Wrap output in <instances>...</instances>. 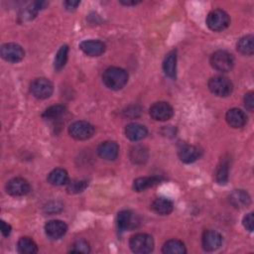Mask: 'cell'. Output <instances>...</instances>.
Listing matches in <instances>:
<instances>
[{"label": "cell", "mask_w": 254, "mask_h": 254, "mask_svg": "<svg viewBox=\"0 0 254 254\" xmlns=\"http://www.w3.org/2000/svg\"><path fill=\"white\" fill-rule=\"evenodd\" d=\"M6 190L10 195L22 196L30 191V185L23 178H14L7 183Z\"/></svg>", "instance_id": "10"}, {"label": "cell", "mask_w": 254, "mask_h": 254, "mask_svg": "<svg viewBox=\"0 0 254 254\" xmlns=\"http://www.w3.org/2000/svg\"><path fill=\"white\" fill-rule=\"evenodd\" d=\"M70 252L72 253H88L90 251L89 244L85 240H76L70 247Z\"/></svg>", "instance_id": "32"}, {"label": "cell", "mask_w": 254, "mask_h": 254, "mask_svg": "<svg viewBox=\"0 0 254 254\" xmlns=\"http://www.w3.org/2000/svg\"><path fill=\"white\" fill-rule=\"evenodd\" d=\"M159 181H160V179L156 176L138 178L133 183V190H136V191L145 190L149 189L150 187H153L154 185L159 183Z\"/></svg>", "instance_id": "26"}, {"label": "cell", "mask_w": 254, "mask_h": 254, "mask_svg": "<svg viewBox=\"0 0 254 254\" xmlns=\"http://www.w3.org/2000/svg\"><path fill=\"white\" fill-rule=\"evenodd\" d=\"M202 247L205 251L211 252L218 249L222 242L221 235L215 230H206L202 234Z\"/></svg>", "instance_id": "13"}, {"label": "cell", "mask_w": 254, "mask_h": 254, "mask_svg": "<svg viewBox=\"0 0 254 254\" xmlns=\"http://www.w3.org/2000/svg\"><path fill=\"white\" fill-rule=\"evenodd\" d=\"M48 182L53 186H64L68 183V175L64 169H55L48 175Z\"/></svg>", "instance_id": "21"}, {"label": "cell", "mask_w": 254, "mask_h": 254, "mask_svg": "<svg viewBox=\"0 0 254 254\" xmlns=\"http://www.w3.org/2000/svg\"><path fill=\"white\" fill-rule=\"evenodd\" d=\"M147 134V128L140 123H130L125 127V136L131 141L142 140Z\"/></svg>", "instance_id": "17"}, {"label": "cell", "mask_w": 254, "mask_h": 254, "mask_svg": "<svg viewBox=\"0 0 254 254\" xmlns=\"http://www.w3.org/2000/svg\"><path fill=\"white\" fill-rule=\"evenodd\" d=\"M138 224L139 219L131 210H122L117 215V226L121 231L134 229Z\"/></svg>", "instance_id": "11"}, {"label": "cell", "mask_w": 254, "mask_h": 254, "mask_svg": "<svg viewBox=\"0 0 254 254\" xmlns=\"http://www.w3.org/2000/svg\"><path fill=\"white\" fill-rule=\"evenodd\" d=\"M67 53H68V47L66 45L62 46L58 53L56 54L55 62H54V66L56 70H61L64 65L67 61Z\"/></svg>", "instance_id": "29"}, {"label": "cell", "mask_w": 254, "mask_h": 254, "mask_svg": "<svg viewBox=\"0 0 254 254\" xmlns=\"http://www.w3.org/2000/svg\"><path fill=\"white\" fill-rule=\"evenodd\" d=\"M31 92L32 94L39 99H46L50 97L54 91L53 83L45 77H39L33 80L31 83Z\"/></svg>", "instance_id": "7"}, {"label": "cell", "mask_w": 254, "mask_h": 254, "mask_svg": "<svg viewBox=\"0 0 254 254\" xmlns=\"http://www.w3.org/2000/svg\"><path fill=\"white\" fill-rule=\"evenodd\" d=\"M66 230H67L66 224L64 221L58 220V219L50 220L45 225L46 235L49 238L54 240L60 239L61 237H63L65 234Z\"/></svg>", "instance_id": "12"}, {"label": "cell", "mask_w": 254, "mask_h": 254, "mask_svg": "<svg viewBox=\"0 0 254 254\" xmlns=\"http://www.w3.org/2000/svg\"><path fill=\"white\" fill-rule=\"evenodd\" d=\"M151 208L154 212L160 215H168L173 211V202L167 197H157L153 200Z\"/></svg>", "instance_id": "20"}, {"label": "cell", "mask_w": 254, "mask_h": 254, "mask_svg": "<svg viewBox=\"0 0 254 254\" xmlns=\"http://www.w3.org/2000/svg\"><path fill=\"white\" fill-rule=\"evenodd\" d=\"M97 153L100 158L107 161H113L118 156L119 147L114 141H105L98 146Z\"/></svg>", "instance_id": "15"}, {"label": "cell", "mask_w": 254, "mask_h": 254, "mask_svg": "<svg viewBox=\"0 0 254 254\" xmlns=\"http://www.w3.org/2000/svg\"><path fill=\"white\" fill-rule=\"evenodd\" d=\"M120 3L121 4H123V5H126V6H131V5H136V4H138V3H140V1H135V0H133V1H120Z\"/></svg>", "instance_id": "38"}, {"label": "cell", "mask_w": 254, "mask_h": 254, "mask_svg": "<svg viewBox=\"0 0 254 254\" xmlns=\"http://www.w3.org/2000/svg\"><path fill=\"white\" fill-rule=\"evenodd\" d=\"M253 40H254V38L252 35H247V36L242 37L236 44L237 51L244 56L253 55V52H254Z\"/></svg>", "instance_id": "23"}, {"label": "cell", "mask_w": 254, "mask_h": 254, "mask_svg": "<svg viewBox=\"0 0 254 254\" xmlns=\"http://www.w3.org/2000/svg\"><path fill=\"white\" fill-rule=\"evenodd\" d=\"M208 88L214 95L226 97L231 94L233 85L227 77L222 75H215L208 80Z\"/></svg>", "instance_id": "3"}, {"label": "cell", "mask_w": 254, "mask_h": 254, "mask_svg": "<svg viewBox=\"0 0 254 254\" xmlns=\"http://www.w3.org/2000/svg\"><path fill=\"white\" fill-rule=\"evenodd\" d=\"M253 222H254V219H253V213L252 212L246 214L243 217V225L250 232L253 231Z\"/></svg>", "instance_id": "34"}, {"label": "cell", "mask_w": 254, "mask_h": 254, "mask_svg": "<svg viewBox=\"0 0 254 254\" xmlns=\"http://www.w3.org/2000/svg\"><path fill=\"white\" fill-rule=\"evenodd\" d=\"M62 209V204L59 202H50L45 206V210L49 213H57Z\"/></svg>", "instance_id": "35"}, {"label": "cell", "mask_w": 254, "mask_h": 254, "mask_svg": "<svg viewBox=\"0 0 254 254\" xmlns=\"http://www.w3.org/2000/svg\"><path fill=\"white\" fill-rule=\"evenodd\" d=\"M163 69L169 77H175L177 71V54L176 51L170 52L164 62H163Z\"/></svg>", "instance_id": "22"}, {"label": "cell", "mask_w": 254, "mask_h": 254, "mask_svg": "<svg viewBox=\"0 0 254 254\" xmlns=\"http://www.w3.org/2000/svg\"><path fill=\"white\" fill-rule=\"evenodd\" d=\"M103 83L112 90L121 89L128 81V73L121 67H108L102 75Z\"/></svg>", "instance_id": "1"}, {"label": "cell", "mask_w": 254, "mask_h": 254, "mask_svg": "<svg viewBox=\"0 0 254 254\" xmlns=\"http://www.w3.org/2000/svg\"><path fill=\"white\" fill-rule=\"evenodd\" d=\"M162 251L165 254H185L187 252L185 244L178 239L168 240L164 244Z\"/></svg>", "instance_id": "24"}, {"label": "cell", "mask_w": 254, "mask_h": 254, "mask_svg": "<svg viewBox=\"0 0 254 254\" xmlns=\"http://www.w3.org/2000/svg\"><path fill=\"white\" fill-rule=\"evenodd\" d=\"M150 116L157 121H166L172 118L174 115L173 107L165 101H159L154 103L149 110Z\"/></svg>", "instance_id": "9"}, {"label": "cell", "mask_w": 254, "mask_h": 254, "mask_svg": "<svg viewBox=\"0 0 254 254\" xmlns=\"http://www.w3.org/2000/svg\"><path fill=\"white\" fill-rule=\"evenodd\" d=\"M64 106L63 105H53L45 110L43 113V117L48 120H55L60 118L64 113Z\"/></svg>", "instance_id": "30"}, {"label": "cell", "mask_w": 254, "mask_h": 254, "mask_svg": "<svg viewBox=\"0 0 254 254\" xmlns=\"http://www.w3.org/2000/svg\"><path fill=\"white\" fill-rule=\"evenodd\" d=\"M79 5V1H65L64 6L67 10H74Z\"/></svg>", "instance_id": "37"}, {"label": "cell", "mask_w": 254, "mask_h": 254, "mask_svg": "<svg viewBox=\"0 0 254 254\" xmlns=\"http://www.w3.org/2000/svg\"><path fill=\"white\" fill-rule=\"evenodd\" d=\"M0 54L5 61L10 63H18L22 61L25 56L23 48L15 43H7L2 45Z\"/></svg>", "instance_id": "8"}, {"label": "cell", "mask_w": 254, "mask_h": 254, "mask_svg": "<svg viewBox=\"0 0 254 254\" xmlns=\"http://www.w3.org/2000/svg\"><path fill=\"white\" fill-rule=\"evenodd\" d=\"M130 160L137 165L143 164L147 161L148 158V151L146 148L142 147V146H134L131 150H130Z\"/></svg>", "instance_id": "27"}, {"label": "cell", "mask_w": 254, "mask_h": 254, "mask_svg": "<svg viewBox=\"0 0 254 254\" xmlns=\"http://www.w3.org/2000/svg\"><path fill=\"white\" fill-rule=\"evenodd\" d=\"M229 201L236 208H244L250 204L251 199L247 191L243 190H235L229 195Z\"/></svg>", "instance_id": "19"}, {"label": "cell", "mask_w": 254, "mask_h": 254, "mask_svg": "<svg viewBox=\"0 0 254 254\" xmlns=\"http://www.w3.org/2000/svg\"><path fill=\"white\" fill-rule=\"evenodd\" d=\"M94 127L86 121H75L68 127L69 135L75 140H87L94 134Z\"/></svg>", "instance_id": "6"}, {"label": "cell", "mask_w": 254, "mask_h": 254, "mask_svg": "<svg viewBox=\"0 0 254 254\" xmlns=\"http://www.w3.org/2000/svg\"><path fill=\"white\" fill-rule=\"evenodd\" d=\"M18 252L21 254H34L38 252V246L30 237H21L17 243Z\"/></svg>", "instance_id": "25"}, {"label": "cell", "mask_w": 254, "mask_h": 254, "mask_svg": "<svg viewBox=\"0 0 254 254\" xmlns=\"http://www.w3.org/2000/svg\"><path fill=\"white\" fill-rule=\"evenodd\" d=\"M230 23V18L228 14L220 9L212 10L208 13L206 17V25L207 27L214 32H219L228 27Z\"/></svg>", "instance_id": "4"}, {"label": "cell", "mask_w": 254, "mask_h": 254, "mask_svg": "<svg viewBox=\"0 0 254 254\" xmlns=\"http://www.w3.org/2000/svg\"><path fill=\"white\" fill-rule=\"evenodd\" d=\"M79 49L89 57H98L105 51V44L98 40H85L79 44Z\"/></svg>", "instance_id": "14"}, {"label": "cell", "mask_w": 254, "mask_h": 254, "mask_svg": "<svg viewBox=\"0 0 254 254\" xmlns=\"http://www.w3.org/2000/svg\"><path fill=\"white\" fill-rule=\"evenodd\" d=\"M178 155H179V158L182 162L190 164V163H192V162H194L195 160L198 159L199 150L195 146L184 144L179 148Z\"/></svg>", "instance_id": "18"}, {"label": "cell", "mask_w": 254, "mask_h": 254, "mask_svg": "<svg viewBox=\"0 0 254 254\" xmlns=\"http://www.w3.org/2000/svg\"><path fill=\"white\" fill-rule=\"evenodd\" d=\"M228 160L223 159L220 161L219 165L216 168L215 173V180L219 185H225L228 180Z\"/></svg>", "instance_id": "28"}, {"label": "cell", "mask_w": 254, "mask_h": 254, "mask_svg": "<svg viewBox=\"0 0 254 254\" xmlns=\"http://www.w3.org/2000/svg\"><path fill=\"white\" fill-rule=\"evenodd\" d=\"M226 122L232 128H241L246 124L247 116L239 108H231L226 112Z\"/></svg>", "instance_id": "16"}, {"label": "cell", "mask_w": 254, "mask_h": 254, "mask_svg": "<svg viewBox=\"0 0 254 254\" xmlns=\"http://www.w3.org/2000/svg\"><path fill=\"white\" fill-rule=\"evenodd\" d=\"M233 57L225 51H217L210 57L211 66L220 72H227L233 67Z\"/></svg>", "instance_id": "5"}, {"label": "cell", "mask_w": 254, "mask_h": 254, "mask_svg": "<svg viewBox=\"0 0 254 254\" xmlns=\"http://www.w3.org/2000/svg\"><path fill=\"white\" fill-rule=\"evenodd\" d=\"M129 246L134 253L147 254L154 248L153 237L146 233H137L130 238Z\"/></svg>", "instance_id": "2"}, {"label": "cell", "mask_w": 254, "mask_h": 254, "mask_svg": "<svg viewBox=\"0 0 254 254\" xmlns=\"http://www.w3.org/2000/svg\"><path fill=\"white\" fill-rule=\"evenodd\" d=\"M1 232L4 236H9L11 233V226L10 224L6 223L4 220H1Z\"/></svg>", "instance_id": "36"}, {"label": "cell", "mask_w": 254, "mask_h": 254, "mask_svg": "<svg viewBox=\"0 0 254 254\" xmlns=\"http://www.w3.org/2000/svg\"><path fill=\"white\" fill-rule=\"evenodd\" d=\"M88 184L85 181H71L66 184V190L68 193H78L87 188Z\"/></svg>", "instance_id": "31"}, {"label": "cell", "mask_w": 254, "mask_h": 254, "mask_svg": "<svg viewBox=\"0 0 254 254\" xmlns=\"http://www.w3.org/2000/svg\"><path fill=\"white\" fill-rule=\"evenodd\" d=\"M244 105L246 109L249 111H253L254 109V93L252 91H249L244 96Z\"/></svg>", "instance_id": "33"}]
</instances>
